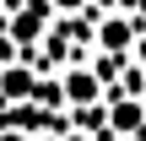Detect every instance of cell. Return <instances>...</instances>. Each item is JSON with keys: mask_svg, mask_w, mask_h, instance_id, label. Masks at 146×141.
<instances>
[{"mask_svg": "<svg viewBox=\"0 0 146 141\" xmlns=\"http://www.w3.org/2000/svg\"><path fill=\"white\" fill-rule=\"evenodd\" d=\"M0 92H5V98L33 92V71H27V65H0Z\"/></svg>", "mask_w": 146, "mask_h": 141, "instance_id": "obj_1", "label": "cell"}, {"mask_svg": "<svg viewBox=\"0 0 146 141\" xmlns=\"http://www.w3.org/2000/svg\"><path fill=\"white\" fill-rule=\"evenodd\" d=\"M130 38H135V27H130V22H119V16L98 27V43H103V49H130Z\"/></svg>", "mask_w": 146, "mask_h": 141, "instance_id": "obj_2", "label": "cell"}, {"mask_svg": "<svg viewBox=\"0 0 146 141\" xmlns=\"http://www.w3.org/2000/svg\"><path fill=\"white\" fill-rule=\"evenodd\" d=\"M65 98L92 103V98H98V76H92V71H70V76H65Z\"/></svg>", "mask_w": 146, "mask_h": 141, "instance_id": "obj_3", "label": "cell"}, {"mask_svg": "<svg viewBox=\"0 0 146 141\" xmlns=\"http://www.w3.org/2000/svg\"><path fill=\"white\" fill-rule=\"evenodd\" d=\"M114 130H141V103H119L114 109Z\"/></svg>", "mask_w": 146, "mask_h": 141, "instance_id": "obj_4", "label": "cell"}, {"mask_svg": "<svg viewBox=\"0 0 146 141\" xmlns=\"http://www.w3.org/2000/svg\"><path fill=\"white\" fill-rule=\"evenodd\" d=\"M54 5H81V0H54Z\"/></svg>", "mask_w": 146, "mask_h": 141, "instance_id": "obj_5", "label": "cell"}, {"mask_svg": "<svg viewBox=\"0 0 146 141\" xmlns=\"http://www.w3.org/2000/svg\"><path fill=\"white\" fill-rule=\"evenodd\" d=\"M141 60H146V43H141Z\"/></svg>", "mask_w": 146, "mask_h": 141, "instance_id": "obj_6", "label": "cell"}]
</instances>
